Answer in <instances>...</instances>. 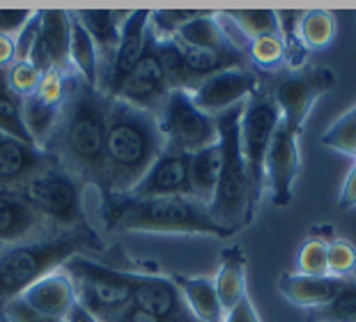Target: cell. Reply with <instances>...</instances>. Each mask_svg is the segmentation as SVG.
Here are the masks:
<instances>
[{"label": "cell", "mask_w": 356, "mask_h": 322, "mask_svg": "<svg viewBox=\"0 0 356 322\" xmlns=\"http://www.w3.org/2000/svg\"><path fill=\"white\" fill-rule=\"evenodd\" d=\"M165 150L156 115L111 99L102 182L111 196H127Z\"/></svg>", "instance_id": "cell-1"}, {"label": "cell", "mask_w": 356, "mask_h": 322, "mask_svg": "<svg viewBox=\"0 0 356 322\" xmlns=\"http://www.w3.org/2000/svg\"><path fill=\"white\" fill-rule=\"evenodd\" d=\"M108 111L111 97H106L99 88L88 83L70 86L60 122L56 127L58 152L56 159L63 157L70 173L86 175L102 182L106 134H108Z\"/></svg>", "instance_id": "cell-2"}, {"label": "cell", "mask_w": 356, "mask_h": 322, "mask_svg": "<svg viewBox=\"0 0 356 322\" xmlns=\"http://www.w3.org/2000/svg\"><path fill=\"white\" fill-rule=\"evenodd\" d=\"M88 249H99V242L86 228L0 249V309Z\"/></svg>", "instance_id": "cell-3"}, {"label": "cell", "mask_w": 356, "mask_h": 322, "mask_svg": "<svg viewBox=\"0 0 356 322\" xmlns=\"http://www.w3.org/2000/svg\"><path fill=\"white\" fill-rule=\"evenodd\" d=\"M111 205L108 228L127 233H156V235H211L230 237L211 219L209 210L193 198H147L136 201L127 196Z\"/></svg>", "instance_id": "cell-4"}, {"label": "cell", "mask_w": 356, "mask_h": 322, "mask_svg": "<svg viewBox=\"0 0 356 322\" xmlns=\"http://www.w3.org/2000/svg\"><path fill=\"white\" fill-rule=\"evenodd\" d=\"M241 111H244V104L234 106L216 118L218 145H221V175H218L214 201L207 207L211 219L230 233L246 226L255 212L251 182H248L244 155H241L239 145Z\"/></svg>", "instance_id": "cell-5"}, {"label": "cell", "mask_w": 356, "mask_h": 322, "mask_svg": "<svg viewBox=\"0 0 356 322\" xmlns=\"http://www.w3.org/2000/svg\"><path fill=\"white\" fill-rule=\"evenodd\" d=\"M76 286V297L102 322L118 320L131 306L129 274L108 270L92 260L76 256L63 265Z\"/></svg>", "instance_id": "cell-6"}, {"label": "cell", "mask_w": 356, "mask_h": 322, "mask_svg": "<svg viewBox=\"0 0 356 322\" xmlns=\"http://www.w3.org/2000/svg\"><path fill=\"white\" fill-rule=\"evenodd\" d=\"M278 122H280V111L274 97H271V92L257 88L246 99L239 122V145H241V155H244L255 207L260 203L264 184H267L264 182V161H267V152L271 141H274Z\"/></svg>", "instance_id": "cell-7"}, {"label": "cell", "mask_w": 356, "mask_h": 322, "mask_svg": "<svg viewBox=\"0 0 356 322\" xmlns=\"http://www.w3.org/2000/svg\"><path fill=\"white\" fill-rule=\"evenodd\" d=\"M24 198L35 207L44 221H51L58 228L83 230L86 217L81 205V182L74 173L63 166H51L35 175L24 189Z\"/></svg>", "instance_id": "cell-8"}, {"label": "cell", "mask_w": 356, "mask_h": 322, "mask_svg": "<svg viewBox=\"0 0 356 322\" xmlns=\"http://www.w3.org/2000/svg\"><path fill=\"white\" fill-rule=\"evenodd\" d=\"M156 122L165 148L181 155H195L218 143L216 118L202 113L186 90H170L156 113Z\"/></svg>", "instance_id": "cell-9"}, {"label": "cell", "mask_w": 356, "mask_h": 322, "mask_svg": "<svg viewBox=\"0 0 356 322\" xmlns=\"http://www.w3.org/2000/svg\"><path fill=\"white\" fill-rule=\"evenodd\" d=\"M336 74L327 67H301L280 76L271 88V97L280 111V122L294 129L297 134L304 132V125L313 111L315 102L322 95L333 90Z\"/></svg>", "instance_id": "cell-10"}, {"label": "cell", "mask_w": 356, "mask_h": 322, "mask_svg": "<svg viewBox=\"0 0 356 322\" xmlns=\"http://www.w3.org/2000/svg\"><path fill=\"white\" fill-rule=\"evenodd\" d=\"M168 95L170 83L168 76H165L161 53H159V42L152 30H149L145 51H143V56L134 65L131 72L124 76V81L120 83L118 90L113 92L111 99L131 106V109L156 115Z\"/></svg>", "instance_id": "cell-11"}, {"label": "cell", "mask_w": 356, "mask_h": 322, "mask_svg": "<svg viewBox=\"0 0 356 322\" xmlns=\"http://www.w3.org/2000/svg\"><path fill=\"white\" fill-rule=\"evenodd\" d=\"M131 306L156 322H198L188 313L172 279L156 274H129Z\"/></svg>", "instance_id": "cell-12"}, {"label": "cell", "mask_w": 356, "mask_h": 322, "mask_svg": "<svg viewBox=\"0 0 356 322\" xmlns=\"http://www.w3.org/2000/svg\"><path fill=\"white\" fill-rule=\"evenodd\" d=\"M257 90V76L246 67H234L218 72L209 79L198 83L193 90H188L193 104L202 113L218 118L221 113L234 109L239 104H246V99Z\"/></svg>", "instance_id": "cell-13"}, {"label": "cell", "mask_w": 356, "mask_h": 322, "mask_svg": "<svg viewBox=\"0 0 356 322\" xmlns=\"http://www.w3.org/2000/svg\"><path fill=\"white\" fill-rule=\"evenodd\" d=\"M299 136L283 122H278L274 141L269 145L267 161H264V182L271 189V201L278 207L290 205L294 182H297L301 155H299Z\"/></svg>", "instance_id": "cell-14"}, {"label": "cell", "mask_w": 356, "mask_h": 322, "mask_svg": "<svg viewBox=\"0 0 356 322\" xmlns=\"http://www.w3.org/2000/svg\"><path fill=\"white\" fill-rule=\"evenodd\" d=\"M127 198L147 201V198H191L188 189V155L165 148L147 168L143 180L129 191Z\"/></svg>", "instance_id": "cell-15"}, {"label": "cell", "mask_w": 356, "mask_h": 322, "mask_svg": "<svg viewBox=\"0 0 356 322\" xmlns=\"http://www.w3.org/2000/svg\"><path fill=\"white\" fill-rule=\"evenodd\" d=\"M42 28L40 37L28 63L42 74L58 69L70 72V37H72V14L65 10H44L40 12Z\"/></svg>", "instance_id": "cell-16"}, {"label": "cell", "mask_w": 356, "mask_h": 322, "mask_svg": "<svg viewBox=\"0 0 356 322\" xmlns=\"http://www.w3.org/2000/svg\"><path fill=\"white\" fill-rule=\"evenodd\" d=\"M56 164L51 152L0 134V189L21 191L35 175Z\"/></svg>", "instance_id": "cell-17"}, {"label": "cell", "mask_w": 356, "mask_h": 322, "mask_svg": "<svg viewBox=\"0 0 356 322\" xmlns=\"http://www.w3.org/2000/svg\"><path fill=\"white\" fill-rule=\"evenodd\" d=\"M149 14L152 12L147 10L129 12L122 26V35H120L115 56H113V63L108 69V76H106V88H104L106 97H113V92L118 90V86L124 81V76L131 72L134 65L143 56V51H145L147 35H149Z\"/></svg>", "instance_id": "cell-18"}, {"label": "cell", "mask_w": 356, "mask_h": 322, "mask_svg": "<svg viewBox=\"0 0 356 322\" xmlns=\"http://www.w3.org/2000/svg\"><path fill=\"white\" fill-rule=\"evenodd\" d=\"M21 299L30 306V309L44 313V316L65 320L67 313L72 311V306L79 302L76 297V286H74V279L65 267L60 270H53L47 274L44 279H40L35 286H30Z\"/></svg>", "instance_id": "cell-19"}, {"label": "cell", "mask_w": 356, "mask_h": 322, "mask_svg": "<svg viewBox=\"0 0 356 322\" xmlns=\"http://www.w3.org/2000/svg\"><path fill=\"white\" fill-rule=\"evenodd\" d=\"M347 279H336V276H308V274H283L278 279V290L287 302L299 306V309L320 311L329 306L338 293L343 290Z\"/></svg>", "instance_id": "cell-20"}, {"label": "cell", "mask_w": 356, "mask_h": 322, "mask_svg": "<svg viewBox=\"0 0 356 322\" xmlns=\"http://www.w3.org/2000/svg\"><path fill=\"white\" fill-rule=\"evenodd\" d=\"M42 217L35 212L21 191L0 189V247L3 244H21L42 224Z\"/></svg>", "instance_id": "cell-21"}, {"label": "cell", "mask_w": 356, "mask_h": 322, "mask_svg": "<svg viewBox=\"0 0 356 322\" xmlns=\"http://www.w3.org/2000/svg\"><path fill=\"white\" fill-rule=\"evenodd\" d=\"M184 49H200V51H241L237 44L230 40L221 26V17L214 12H200L198 17L184 23L175 37H172Z\"/></svg>", "instance_id": "cell-22"}, {"label": "cell", "mask_w": 356, "mask_h": 322, "mask_svg": "<svg viewBox=\"0 0 356 322\" xmlns=\"http://www.w3.org/2000/svg\"><path fill=\"white\" fill-rule=\"evenodd\" d=\"M188 313L198 322H223L225 313L218 302L214 279L207 276H172Z\"/></svg>", "instance_id": "cell-23"}, {"label": "cell", "mask_w": 356, "mask_h": 322, "mask_svg": "<svg viewBox=\"0 0 356 322\" xmlns=\"http://www.w3.org/2000/svg\"><path fill=\"white\" fill-rule=\"evenodd\" d=\"M218 175H221V145H211L195 155H188V189L191 198L209 207L214 201Z\"/></svg>", "instance_id": "cell-24"}, {"label": "cell", "mask_w": 356, "mask_h": 322, "mask_svg": "<svg viewBox=\"0 0 356 322\" xmlns=\"http://www.w3.org/2000/svg\"><path fill=\"white\" fill-rule=\"evenodd\" d=\"M218 302L223 306V313L232 311L246 293V256L239 247H228L221 253V267L214 279Z\"/></svg>", "instance_id": "cell-25"}, {"label": "cell", "mask_w": 356, "mask_h": 322, "mask_svg": "<svg viewBox=\"0 0 356 322\" xmlns=\"http://www.w3.org/2000/svg\"><path fill=\"white\" fill-rule=\"evenodd\" d=\"M74 17L88 30L97 46V53H104L113 63L115 49L120 44V35H122V26L129 17V12H111V10H83L74 12Z\"/></svg>", "instance_id": "cell-26"}, {"label": "cell", "mask_w": 356, "mask_h": 322, "mask_svg": "<svg viewBox=\"0 0 356 322\" xmlns=\"http://www.w3.org/2000/svg\"><path fill=\"white\" fill-rule=\"evenodd\" d=\"M21 113H24V125L28 129V134L33 136L37 148H42L44 143H49L53 138V132H56L60 122V113H63V106L47 104L44 99L33 95L24 99Z\"/></svg>", "instance_id": "cell-27"}, {"label": "cell", "mask_w": 356, "mask_h": 322, "mask_svg": "<svg viewBox=\"0 0 356 322\" xmlns=\"http://www.w3.org/2000/svg\"><path fill=\"white\" fill-rule=\"evenodd\" d=\"M70 65L79 72L83 83L97 88V76H99V69H97V46L74 14H72V37H70Z\"/></svg>", "instance_id": "cell-28"}, {"label": "cell", "mask_w": 356, "mask_h": 322, "mask_svg": "<svg viewBox=\"0 0 356 322\" xmlns=\"http://www.w3.org/2000/svg\"><path fill=\"white\" fill-rule=\"evenodd\" d=\"M21 99L7 83V69H0V134L17 138L26 145H35L33 136L28 134L24 125V113H21Z\"/></svg>", "instance_id": "cell-29"}, {"label": "cell", "mask_w": 356, "mask_h": 322, "mask_svg": "<svg viewBox=\"0 0 356 322\" xmlns=\"http://www.w3.org/2000/svg\"><path fill=\"white\" fill-rule=\"evenodd\" d=\"M333 37H336V17H333V12H301L297 23V40L306 51L327 49L333 42Z\"/></svg>", "instance_id": "cell-30"}, {"label": "cell", "mask_w": 356, "mask_h": 322, "mask_svg": "<svg viewBox=\"0 0 356 322\" xmlns=\"http://www.w3.org/2000/svg\"><path fill=\"white\" fill-rule=\"evenodd\" d=\"M225 19L232 21L239 33H244L248 42L269 35H280L278 12L271 10H234V12H225Z\"/></svg>", "instance_id": "cell-31"}, {"label": "cell", "mask_w": 356, "mask_h": 322, "mask_svg": "<svg viewBox=\"0 0 356 322\" xmlns=\"http://www.w3.org/2000/svg\"><path fill=\"white\" fill-rule=\"evenodd\" d=\"M320 143L324 148L343 152L347 157L356 159V104L347 111L343 118H338L329 127V132H324Z\"/></svg>", "instance_id": "cell-32"}, {"label": "cell", "mask_w": 356, "mask_h": 322, "mask_svg": "<svg viewBox=\"0 0 356 322\" xmlns=\"http://www.w3.org/2000/svg\"><path fill=\"white\" fill-rule=\"evenodd\" d=\"M315 322H356V279L350 276L329 306L315 311Z\"/></svg>", "instance_id": "cell-33"}, {"label": "cell", "mask_w": 356, "mask_h": 322, "mask_svg": "<svg viewBox=\"0 0 356 322\" xmlns=\"http://www.w3.org/2000/svg\"><path fill=\"white\" fill-rule=\"evenodd\" d=\"M248 56H251V60L257 67L271 69V67H278L287 58V49H285L283 37L269 35V37H260V40H253L248 44Z\"/></svg>", "instance_id": "cell-34"}, {"label": "cell", "mask_w": 356, "mask_h": 322, "mask_svg": "<svg viewBox=\"0 0 356 322\" xmlns=\"http://www.w3.org/2000/svg\"><path fill=\"white\" fill-rule=\"evenodd\" d=\"M356 270V249L347 240H333L327 247V272L336 279H350Z\"/></svg>", "instance_id": "cell-35"}, {"label": "cell", "mask_w": 356, "mask_h": 322, "mask_svg": "<svg viewBox=\"0 0 356 322\" xmlns=\"http://www.w3.org/2000/svg\"><path fill=\"white\" fill-rule=\"evenodd\" d=\"M327 247L329 244L324 240H313L304 242V247L299 249L297 256V267L299 274H308V276H327Z\"/></svg>", "instance_id": "cell-36"}, {"label": "cell", "mask_w": 356, "mask_h": 322, "mask_svg": "<svg viewBox=\"0 0 356 322\" xmlns=\"http://www.w3.org/2000/svg\"><path fill=\"white\" fill-rule=\"evenodd\" d=\"M40 81H42V72L35 69L30 63H12L7 67V83H10V88L21 99L33 97L40 90Z\"/></svg>", "instance_id": "cell-37"}, {"label": "cell", "mask_w": 356, "mask_h": 322, "mask_svg": "<svg viewBox=\"0 0 356 322\" xmlns=\"http://www.w3.org/2000/svg\"><path fill=\"white\" fill-rule=\"evenodd\" d=\"M67 92H70V81H67V74L58 72V69H51V72L42 74L40 90H37L35 95L40 97V99H44L47 104L65 106Z\"/></svg>", "instance_id": "cell-38"}, {"label": "cell", "mask_w": 356, "mask_h": 322, "mask_svg": "<svg viewBox=\"0 0 356 322\" xmlns=\"http://www.w3.org/2000/svg\"><path fill=\"white\" fill-rule=\"evenodd\" d=\"M40 28H42L40 12H33V17L26 21V26L14 37V63H28L30 60V53H33L37 37H40Z\"/></svg>", "instance_id": "cell-39"}, {"label": "cell", "mask_w": 356, "mask_h": 322, "mask_svg": "<svg viewBox=\"0 0 356 322\" xmlns=\"http://www.w3.org/2000/svg\"><path fill=\"white\" fill-rule=\"evenodd\" d=\"M3 316H5L7 322H65V320L44 316V313L30 309V306L21 297L12 299V302H7L3 306Z\"/></svg>", "instance_id": "cell-40"}, {"label": "cell", "mask_w": 356, "mask_h": 322, "mask_svg": "<svg viewBox=\"0 0 356 322\" xmlns=\"http://www.w3.org/2000/svg\"><path fill=\"white\" fill-rule=\"evenodd\" d=\"M33 17L28 10H0V37H17V33Z\"/></svg>", "instance_id": "cell-41"}, {"label": "cell", "mask_w": 356, "mask_h": 322, "mask_svg": "<svg viewBox=\"0 0 356 322\" xmlns=\"http://www.w3.org/2000/svg\"><path fill=\"white\" fill-rule=\"evenodd\" d=\"M223 322H262V320H260V316H257V311H255V306L251 302V297L246 295L237 306H234L232 311L225 313Z\"/></svg>", "instance_id": "cell-42"}, {"label": "cell", "mask_w": 356, "mask_h": 322, "mask_svg": "<svg viewBox=\"0 0 356 322\" xmlns=\"http://www.w3.org/2000/svg\"><path fill=\"white\" fill-rule=\"evenodd\" d=\"M340 210H354L356 207V159L347 173V178L343 182V191H340Z\"/></svg>", "instance_id": "cell-43"}, {"label": "cell", "mask_w": 356, "mask_h": 322, "mask_svg": "<svg viewBox=\"0 0 356 322\" xmlns=\"http://www.w3.org/2000/svg\"><path fill=\"white\" fill-rule=\"evenodd\" d=\"M65 322H102V320L97 318V316H92V313H90L81 302H76V304L72 306V311L67 313Z\"/></svg>", "instance_id": "cell-44"}, {"label": "cell", "mask_w": 356, "mask_h": 322, "mask_svg": "<svg viewBox=\"0 0 356 322\" xmlns=\"http://www.w3.org/2000/svg\"><path fill=\"white\" fill-rule=\"evenodd\" d=\"M14 63V37H0V69Z\"/></svg>", "instance_id": "cell-45"}]
</instances>
